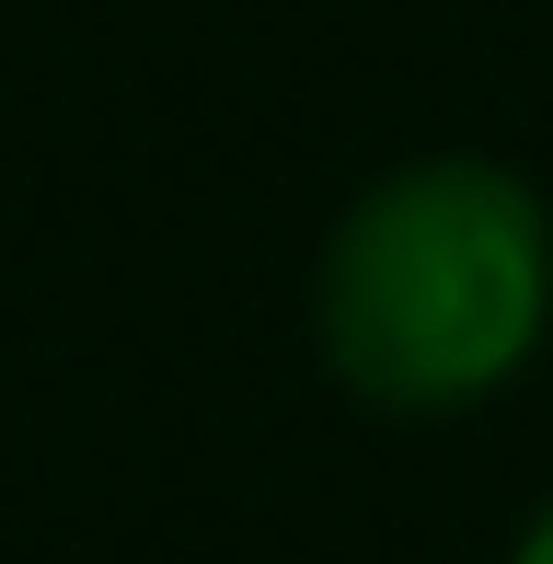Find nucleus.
Instances as JSON below:
<instances>
[{
  "label": "nucleus",
  "instance_id": "nucleus-1",
  "mask_svg": "<svg viewBox=\"0 0 553 564\" xmlns=\"http://www.w3.org/2000/svg\"><path fill=\"white\" fill-rule=\"evenodd\" d=\"M312 323L358 403L462 415L531 369L553 323V208L473 150L404 162L335 219Z\"/></svg>",
  "mask_w": 553,
  "mask_h": 564
},
{
  "label": "nucleus",
  "instance_id": "nucleus-2",
  "mask_svg": "<svg viewBox=\"0 0 553 564\" xmlns=\"http://www.w3.org/2000/svg\"><path fill=\"white\" fill-rule=\"evenodd\" d=\"M508 564H553V507H542L531 530H519V553H508Z\"/></svg>",
  "mask_w": 553,
  "mask_h": 564
}]
</instances>
